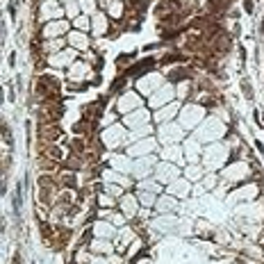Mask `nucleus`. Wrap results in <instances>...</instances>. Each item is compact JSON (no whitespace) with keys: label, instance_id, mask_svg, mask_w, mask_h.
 I'll return each mask as SVG.
<instances>
[{"label":"nucleus","instance_id":"1","mask_svg":"<svg viewBox=\"0 0 264 264\" xmlns=\"http://www.w3.org/2000/svg\"><path fill=\"white\" fill-rule=\"evenodd\" d=\"M230 130L232 128L225 123V121H221L216 114H210L208 119H205L203 123H200L198 128L192 132V135L196 137L203 146H208V144H214V141H223L225 137H228Z\"/></svg>","mask_w":264,"mask_h":264},{"label":"nucleus","instance_id":"2","mask_svg":"<svg viewBox=\"0 0 264 264\" xmlns=\"http://www.w3.org/2000/svg\"><path fill=\"white\" fill-rule=\"evenodd\" d=\"M230 160H232V150L223 144V141H214V144L203 146V157H200V164L205 166V171L219 173Z\"/></svg>","mask_w":264,"mask_h":264},{"label":"nucleus","instance_id":"3","mask_svg":"<svg viewBox=\"0 0 264 264\" xmlns=\"http://www.w3.org/2000/svg\"><path fill=\"white\" fill-rule=\"evenodd\" d=\"M260 196H264V182L260 180H248L244 184H237L228 192V196L223 198V205L228 208H237L241 203H251V200H257Z\"/></svg>","mask_w":264,"mask_h":264},{"label":"nucleus","instance_id":"4","mask_svg":"<svg viewBox=\"0 0 264 264\" xmlns=\"http://www.w3.org/2000/svg\"><path fill=\"white\" fill-rule=\"evenodd\" d=\"M221 180L228 182L230 187H237V184H244L248 180H253V166L248 160H230L228 164H225L223 168L219 171Z\"/></svg>","mask_w":264,"mask_h":264},{"label":"nucleus","instance_id":"5","mask_svg":"<svg viewBox=\"0 0 264 264\" xmlns=\"http://www.w3.org/2000/svg\"><path fill=\"white\" fill-rule=\"evenodd\" d=\"M128 135H130V130L125 128L121 121L105 130H98V139H100V144H103V148L112 150V153L128 148Z\"/></svg>","mask_w":264,"mask_h":264},{"label":"nucleus","instance_id":"6","mask_svg":"<svg viewBox=\"0 0 264 264\" xmlns=\"http://www.w3.org/2000/svg\"><path fill=\"white\" fill-rule=\"evenodd\" d=\"M208 116H210L208 107H203V105L196 103V100H187V103H182V109H180V114H178V123L192 135Z\"/></svg>","mask_w":264,"mask_h":264},{"label":"nucleus","instance_id":"7","mask_svg":"<svg viewBox=\"0 0 264 264\" xmlns=\"http://www.w3.org/2000/svg\"><path fill=\"white\" fill-rule=\"evenodd\" d=\"M168 82V78H166V73L162 71V68H153V71L148 73H144L141 78H137L135 82H132V87L137 89V91L141 93L146 100H148L153 93L157 91L160 87H164V84Z\"/></svg>","mask_w":264,"mask_h":264},{"label":"nucleus","instance_id":"8","mask_svg":"<svg viewBox=\"0 0 264 264\" xmlns=\"http://www.w3.org/2000/svg\"><path fill=\"white\" fill-rule=\"evenodd\" d=\"M112 107L121 114V119H123L125 114H132L135 109L146 107V98L141 96V93L137 91L135 87H130V89H125L123 93H119V96L114 98V105H112Z\"/></svg>","mask_w":264,"mask_h":264},{"label":"nucleus","instance_id":"9","mask_svg":"<svg viewBox=\"0 0 264 264\" xmlns=\"http://www.w3.org/2000/svg\"><path fill=\"white\" fill-rule=\"evenodd\" d=\"M155 137H157V141H160V146H171V144H182L189 137V132L184 130L178 121H168V123L157 125Z\"/></svg>","mask_w":264,"mask_h":264},{"label":"nucleus","instance_id":"10","mask_svg":"<svg viewBox=\"0 0 264 264\" xmlns=\"http://www.w3.org/2000/svg\"><path fill=\"white\" fill-rule=\"evenodd\" d=\"M73 30L71 21L68 18H60V21H48V23L39 25L36 30V39L46 41V39H66V34Z\"/></svg>","mask_w":264,"mask_h":264},{"label":"nucleus","instance_id":"11","mask_svg":"<svg viewBox=\"0 0 264 264\" xmlns=\"http://www.w3.org/2000/svg\"><path fill=\"white\" fill-rule=\"evenodd\" d=\"M96 76H98V71L89 64V62L78 60L76 64L66 71V82H71V84H87V87H91V80Z\"/></svg>","mask_w":264,"mask_h":264},{"label":"nucleus","instance_id":"12","mask_svg":"<svg viewBox=\"0 0 264 264\" xmlns=\"http://www.w3.org/2000/svg\"><path fill=\"white\" fill-rule=\"evenodd\" d=\"M66 18L64 14V5L60 0H44V3H36V21L39 25L48 23V21H60Z\"/></svg>","mask_w":264,"mask_h":264},{"label":"nucleus","instance_id":"13","mask_svg":"<svg viewBox=\"0 0 264 264\" xmlns=\"http://www.w3.org/2000/svg\"><path fill=\"white\" fill-rule=\"evenodd\" d=\"M80 60V52H78L76 48H71V46H66L64 50L55 52V55L46 57V66L48 68H55V71H68L76 62Z\"/></svg>","mask_w":264,"mask_h":264},{"label":"nucleus","instance_id":"14","mask_svg":"<svg viewBox=\"0 0 264 264\" xmlns=\"http://www.w3.org/2000/svg\"><path fill=\"white\" fill-rule=\"evenodd\" d=\"M157 150H160V141H157V137H146V139L132 141L128 148H125V153H128L132 160H139V157L155 155Z\"/></svg>","mask_w":264,"mask_h":264},{"label":"nucleus","instance_id":"15","mask_svg":"<svg viewBox=\"0 0 264 264\" xmlns=\"http://www.w3.org/2000/svg\"><path fill=\"white\" fill-rule=\"evenodd\" d=\"M157 162H160V155H148V157H139V160L132 162V173L130 176L135 178V182L144 180V178H153V173H155V166Z\"/></svg>","mask_w":264,"mask_h":264},{"label":"nucleus","instance_id":"16","mask_svg":"<svg viewBox=\"0 0 264 264\" xmlns=\"http://www.w3.org/2000/svg\"><path fill=\"white\" fill-rule=\"evenodd\" d=\"M173 100H178V98H176V84H173V82H166L164 87H160L148 100H146V107L155 112V109L164 107V105L173 103Z\"/></svg>","mask_w":264,"mask_h":264},{"label":"nucleus","instance_id":"17","mask_svg":"<svg viewBox=\"0 0 264 264\" xmlns=\"http://www.w3.org/2000/svg\"><path fill=\"white\" fill-rule=\"evenodd\" d=\"M180 176H182V166L171 164V162H164V160L157 162L155 173H153V178H155V180H160L164 187H166V184H171L173 180H178Z\"/></svg>","mask_w":264,"mask_h":264},{"label":"nucleus","instance_id":"18","mask_svg":"<svg viewBox=\"0 0 264 264\" xmlns=\"http://www.w3.org/2000/svg\"><path fill=\"white\" fill-rule=\"evenodd\" d=\"M112 25L114 21L107 16V12H96L91 16V36L93 39H103V36H109V32H112Z\"/></svg>","mask_w":264,"mask_h":264},{"label":"nucleus","instance_id":"19","mask_svg":"<svg viewBox=\"0 0 264 264\" xmlns=\"http://www.w3.org/2000/svg\"><path fill=\"white\" fill-rule=\"evenodd\" d=\"M119 210L128 216V221H135L137 216H139V210H141V203L139 198H137V192L135 189H130V192H125L123 196L119 198Z\"/></svg>","mask_w":264,"mask_h":264},{"label":"nucleus","instance_id":"20","mask_svg":"<svg viewBox=\"0 0 264 264\" xmlns=\"http://www.w3.org/2000/svg\"><path fill=\"white\" fill-rule=\"evenodd\" d=\"M121 123H123L128 130L141 128V125H148V123H153V109L139 107V109H135L132 114H125L123 119H121Z\"/></svg>","mask_w":264,"mask_h":264},{"label":"nucleus","instance_id":"21","mask_svg":"<svg viewBox=\"0 0 264 264\" xmlns=\"http://www.w3.org/2000/svg\"><path fill=\"white\" fill-rule=\"evenodd\" d=\"M139 237V230L135 228V223H128L123 225V228H119V232H116L114 237V244H116V253H121V255H125V251H128V246L132 244V241Z\"/></svg>","mask_w":264,"mask_h":264},{"label":"nucleus","instance_id":"22","mask_svg":"<svg viewBox=\"0 0 264 264\" xmlns=\"http://www.w3.org/2000/svg\"><path fill=\"white\" fill-rule=\"evenodd\" d=\"M100 180L109 182V184H121V187H125V189H135V178L125 176V173L116 171V168H109V166L100 168Z\"/></svg>","mask_w":264,"mask_h":264},{"label":"nucleus","instance_id":"23","mask_svg":"<svg viewBox=\"0 0 264 264\" xmlns=\"http://www.w3.org/2000/svg\"><path fill=\"white\" fill-rule=\"evenodd\" d=\"M160 160L164 162H171V164H178V166H187V157H184V150H182V144H171V146H160L157 150Z\"/></svg>","mask_w":264,"mask_h":264},{"label":"nucleus","instance_id":"24","mask_svg":"<svg viewBox=\"0 0 264 264\" xmlns=\"http://www.w3.org/2000/svg\"><path fill=\"white\" fill-rule=\"evenodd\" d=\"M180 109H182V103L180 100H173V103H168V105H164V107H160V109L153 112V123L162 125V123H168V121H178Z\"/></svg>","mask_w":264,"mask_h":264},{"label":"nucleus","instance_id":"25","mask_svg":"<svg viewBox=\"0 0 264 264\" xmlns=\"http://www.w3.org/2000/svg\"><path fill=\"white\" fill-rule=\"evenodd\" d=\"M66 41H68V46L71 48H76L78 52H87V50H91L93 48V36L89 34V32H80V30H71V32L66 34Z\"/></svg>","mask_w":264,"mask_h":264},{"label":"nucleus","instance_id":"26","mask_svg":"<svg viewBox=\"0 0 264 264\" xmlns=\"http://www.w3.org/2000/svg\"><path fill=\"white\" fill-rule=\"evenodd\" d=\"M182 150H184V157H187V164H200V157H203V144H200L194 135H189L187 139L182 141Z\"/></svg>","mask_w":264,"mask_h":264},{"label":"nucleus","instance_id":"27","mask_svg":"<svg viewBox=\"0 0 264 264\" xmlns=\"http://www.w3.org/2000/svg\"><path fill=\"white\" fill-rule=\"evenodd\" d=\"M119 228L105 219H91V235L93 239H114Z\"/></svg>","mask_w":264,"mask_h":264},{"label":"nucleus","instance_id":"28","mask_svg":"<svg viewBox=\"0 0 264 264\" xmlns=\"http://www.w3.org/2000/svg\"><path fill=\"white\" fill-rule=\"evenodd\" d=\"M180 203L182 200H178L176 196H171V194H162V196H157V203H155V214H178L180 212Z\"/></svg>","mask_w":264,"mask_h":264},{"label":"nucleus","instance_id":"29","mask_svg":"<svg viewBox=\"0 0 264 264\" xmlns=\"http://www.w3.org/2000/svg\"><path fill=\"white\" fill-rule=\"evenodd\" d=\"M192 187H194V184L189 182L184 176H180L178 180H173L171 184H166V194L176 196L178 200H187V198H192Z\"/></svg>","mask_w":264,"mask_h":264},{"label":"nucleus","instance_id":"30","mask_svg":"<svg viewBox=\"0 0 264 264\" xmlns=\"http://www.w3.org/2000/svg\"><path fill=\"white\" fill-rule=\"evenodd\" d=\"M87 246L96 257H109V255H114L116 253L114 239H91Z\"/></svg>","mask_w":264,"mask_h":264},{"label":"nucleus","instance_id":"31","mask_svg":"<svg viewBox=\"0 0 264 264\" xmlns=\"http://www.w3.org/2000/svg\"><path fill=\"white\" fill-rule=\"evenodd\" d=\"M135 189H141V192L157 194V196H162V194L166 192V187H164V184H162L160 180H155V178H144V180L135 182Z\"/></svg>","mask_w":264,"mask_h":264},{"label":"nucleus","instance_id":"32","mask_svg":"<svg viewBox=\"0 0 264 264\" xmlns=\"http://www.w3.org/2000/svg\"><path fill=\"white\" fill-rule=\"evenodd\" d=\"M205 173H208V171H205V166H203V164H187V166L182 168V176L187 178V180L192 182V184H196V182L203 180Z\"/></svg>","mask_w":264,"mask_h":264},{"label":"nucleus","instance_id":"33","mask_svg":"<svg viewBox=\"0 0 264 264\" xmlns=\"http://www.w3.org/2000/svg\"><path fill=\"white\" fill-rule=\"evenodd\" d=\"M125 12H128V5H125V0H114V3L107 7V16L112 18L114 23H121V21L125 18Z\"/></svg>","mask_w":264,"mask_h":264},{"label":"nucleus","instance_id":"34","mask_svg":"<svg viewBox=\"0 0 264 264\" xmlns=\"http://www.w3.org/2000/svg\"><path fill=\"white\" fill-rule=\"evenodd\" d=\"M121 121V114L116 112L114 107H107L103 114H100V119H98V130H105V128H109V125H114V123H119Z\"/></svg>","mask_w":264,"mask_h":264},{"label":"nucleus","instance_id":"35","mask_svg":"<svg viewBox=\"0 0 264 264\" xmlns=\"http://www.w3.org/2000/svg\"><path fill=\"white\" fill-rule=\"evenodd\" d=\"M135 57H137V52L135 50H132V52H119V55H116V60H114V64H116V71H128V68L132 66V64H135Z\"/></svg>","mask_w":264,"mask_h":264},{"label":"nucleus","instance_id":"36","mask_svg":"<svg viewBox=\"0 0 264 264\" xmlns=\"http://www.w3.org/2000/svg\"><path fill=\"white\" fill-rule=\"evenodd\" d=\"M93 203H96V208H107V210H116V208H119V198L109 196L107 192H98Z\"/></svg>","mask_w":264,"mask_h":264},{"label":"nucleus","instance_id":"37","mask_svg":"<svg viewBox=\"0 0 264 264\" xmlns=\"http://www.w3.org/2000/svg\"><path fill=\"white\" fill-rule=\"evenodd\" d=\"M239 87H241V96L253 103V100H255V89H253L251 78H248V76H241V78H239Z\"/></svg>","mask_w":264,"mask_h":264},{"label":"nucleus","instance_id":"38","mask_svg":"<svg viewBox=\"0 0 264 264\" xmlns=\"http://www.w3.org/2000/svg\"><path fill=\"white\" fill-rule=\"evenodd\" d=\"M135 192H137V198H139L141 208H148V210H153V208H155V203H157V194H150V192H141V189H135Z\"/></svg>","mask_w":264,"mask_h":264},{"label":"nucleus","instance_id":"39","mask_svg":"<svg viewBox=\"0 0 264 264\" xmlns=\"http://www.w3.org/2000/svg\"><path fill=\"white\" fill-rule=\"evenodd\" d=\"M73 30H80V32H89L91 34V16H87V14H80L76 21H71Z\"/></svg>","mask_w":264,"mask_h":264},{"label":"nucleus","instance_id":"40","mask_svg":"<svg viewBox=\"0 0 264 264\" xmlns=\"http://www.w3.org/2000/svg\"><path fill=\"white\" fill-rule=\"evenodd\" d=\"M64 14H66L68 21H76L82 14L80 3H78V0H66V3H64Z\"/></svg>","mask_w":264,"mask_h":264},{"label":"nucleus","instance_id":"41","mask_svg":"<svg viewBox=\"0 0 264 264\" xmlns=\"http://www.w3.org/2000/svg\"><path fill=\"white\" fill-rule=\"evenodd\" d=\"M200 182H203V187L208 189V194H212L214 189L219 187V182H221V176H219V173H212V171H208V173H205V178H203V180H200Z\"/></svg>","mask_w":264,"mask_h":264},{"label":"nucleus","instance_id":"42","mask_svg":"<svg viewBox=\"0 0 264 264\" xmlns=\"http://www.w3.org/2000/svg\"><path fill=\"white\" fill-rule=\"evenodd\" d=\"M80 3V9H82V14H87V16H93L96 12H100V5H98V0H78Z\"/></svg>","mask_w":264,"mask_h":264},{"label":"nucleus","instance_id":"43","mask_svg":"<svg viewBox=\"0 0 264 264\" xmlns=\"http://www.w3.org/2000/svg\"><path fill=\"white\" fill-rule=\"evenodd\" d=\"M257 9V0H241V12L248 14V16H255Z\"/></svg>","mask_w":264,"mask_h":264},{"label":"nucleus","instance_id":"44","mask_svg":"<svg viewBox=\"0 0 264 264\" xmlns=\"http://www.w3.org/2000/svg\"><path fill=\"white\" fill-rule=\"evenodd\" d=\"M16 60H18V52L12 50V52L7 55V66H16Z\"/></svg>","mask_w":264,"mask_h":264},{"label":"nucleus","instance_id":"45","mask_svg":"<svg viewBox=\"0 0 264 264\" xmlns=\"http://www.w3.org/2000/svg\"><path fill=\"white\" fill-rule=\"evenodd\" d=\"M9 264H23V260H21V251H14L12 262H9Z\"/></svg>","mask_w":264,"mask_h":264},{"label":"nucleus","instance_id":"46","mask_svg":"<svg viewBox=\"0 0 264 264\" xmlns=\"http://www.w3.org/2000/svg\"><path fill=\"white\" fill-rule=\"evenodd\" d=\"M60 3H62V5H64V3H66V0H60Z\"/></svg>","mask_w":264,"mask_h":264},{"label":"nucleus","instance_id":"47","mask_svg":"<svg viewBox=\"0 0 264 264\" xmlns=\"http://www.w3.org/2000/svg\"><path fill=\"white\" fill-rule=\"evenodd\" d=\"M36 3H44V0H36Z\"/></svg>","mask_w":264,"mask_h":264}]
</instances>
